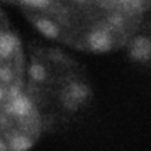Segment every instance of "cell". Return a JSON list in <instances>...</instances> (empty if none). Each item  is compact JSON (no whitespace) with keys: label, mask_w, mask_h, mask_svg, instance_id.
<instances>
[{"label":"cell","mask_w":151,"mask_h":151,"mask_svg":"<svg viewBox=\"0 0 151 151\" xmlns=\"http://www.w3.org/2000/svg\"><path fill=\"white\" fill-rule=\"evenodd\" d=\"M111 22L113 25L116 26V27H120L123 24V17L119 14H114L111 17Z\"/></svg>","instance_id":"cell-11"},{"label":"cell","mask_w":151,"mask_h":151,"mask_svg":"<svg viewBox=\"0 0 151 151\" xmlns=\"http://www.w3.org/2000/svg\"><path fill=\"white\" fill-rule=\"evenodd\" d=\"M20 94H21L20 93V90L18 87L15 86H13L11 87V88H10V95L13 97V99L18 96Z\"/></svg>","instance_id":"cell-12"},{"label":"cell","mask_w":151,"mask_h":151,"mask_svg":"<svg viewBox=\"0 0 151 151\" xmlns=\"http://www.w3.org/2000/svg\"><path fill=\"white\" fill-rule=\"evenodd\" d=\"M10 146L13 151H27L32 146V142L27 137L17 135L11 140Z\"/></svg>","instance_id":"cell-7"},{"label":"cell","mask_w":151,"mask_h":151,"mask_svg":"<svg viewBox=\"0 0 151 151\" xmlns=\"http://www.w3.org/2000/svg\"><path fill=\"white\" fill-rule=\"evenodd\" d=\"M31 76L36 81H42L45 78L46 71L42 65L34 64L31 66L29 70Z\"/></svg>","instance_id":"cell-8"},{"label":"cell","mask_w":151,"mask_h":151,"mask_svg":"<svg viewBox=\"0 0 151 151\" xmlns=\"http://www.w3.org/2000/svg\"><path fill=\"white\" fill-rule=\"evenodd\" d=\"M87 95V89L85 86L79 83H73L68 87L66 97L68 102L76 104L83 101Z\"/></svg>","instance_id":"cell-5"},{"label":"cell","mask_w":151,"mask_h":151,"mask_svg":"<svg viewBox=\"0 0 151 151\" xmlns=\"http://www.w3.org/2000/svg\"><path fill=\"white\" fill-rule=\"evenodd\" d=\"M38 29L42 34L50 38H55L59 34V29L50 20L42 19L37 22Z\"/></svg>","instance_id":"cell-6"},{"label":"cell","mask_w":151,"mask_h":151,"mask_svg":"<svg viewBox=\"0 0 151 151\" xmlns=\"http://www.w3.org/2000/svg\"><path fill=\"white\" fill-rule=\"evenodd\" d=\"M18 44V39L13 34L4 33L0 34V56L7 57L12 54Z\"/></svg>","instance_id":"cell-4"},{"label":"cell","mask_w":151,"mask_h":151,"mask_svg":"<svg viewBox=\"0 0 151 151\" xmlns=\"http://www.w3.org/2000/svg\"><path fill=\"white\" fill-rule=\"evenodd\" d=\"M2 96H3V91H2V89L0 88V99L2 98Z\"/></svg>","instance_id":"cell-14"},{"label":"cell","mask_w":151,"mask_h":151,"mask_svg":"<svg viewBox=\"0 0 151 151\" xmlns=\"http://www.w3.org/2000/svg\"><path fill=\"white\" fill-rule=\"evenodd\" d=\"M88 41L93 49L100 52L109 51L112 44L109 34L104 30H98L93 32L89 37Z\"/></svg>","instance_id":"cell-1"},{"label":"cell","mask_w":151,"mask_h":151,"mask_svg":"<svg viewBox=\"0 0 151 151\" xmlns=\"http://www.w3.org/2000/svg\"><path fill=\"white\" fill-rule=\"evenodd\" d=\"M6 147L5 145V144L3 143L2 141L0 140V151H6Z\"/></svg>","instance_id":"cell-13"},{"label":"cell","mask_w":151,"mask_h":151,"mask_svg":"<svg viewBox=\"0 0 151 151\" xmlns=\"http://www.w3.org/2000/svg\"><path fill=\"white\" fill-rule=\"evenodd\" d=\"M22 4L28 5V6H34V7H46L49 4V1H44V0H26L22 1Z\"/></svg>","instance_id":"cell-9"},{"label":"cell","mask_w":151,"mask_h":151,"mask_svg":"<svg viewBox=\"0 0 151 151\" xmlns=\"http://www.w3.org/2000/svg\"><path fill=\"white\" fill-rule=\"evenodd\" d=\"M131 54L137 59H147L151 56V42L146 38H137L132 46Z\"/></svg>","instance_id":"cell-3"},{"label":"cell","mask_w":151,"mask_h":151,"mask_svg":"<svg viewBox=\"0 0 151 151\" xmlns=\"http://www.w3.org/2000/svg\"><path fill=\"white\" fill-rule=\"evenodd\" d=\"M32 109V104L30 99L22 94L14 98L9 105L10 111L18 116H27Z\"/></svg>","instance_id":"cell-2"},{"label":"cell","mask_w":151,"mask_h":151,"mask_svg":"<svg viewBox=\"0 0 151 151\" xmlns=\"http://www.w3.org/2000/svg\"><path fill=\"white\" fill-rule=\"evenodd\" d=\"M0 78L5 82H9L12 78V72L8 67L0 68Z\"/></svg>","instance_id":"cell-10"}]
</instances>
